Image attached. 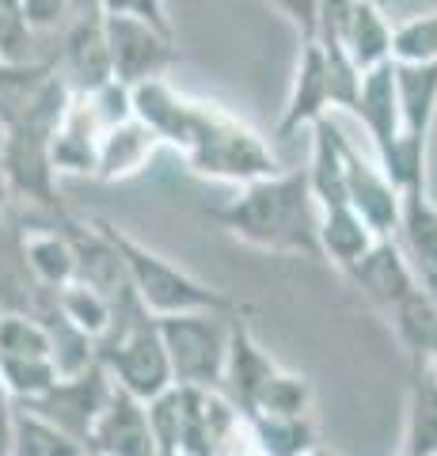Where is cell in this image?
I'll return each instance as SVG.
<instances>
[{
	"mask_svg": "<svg viewBox=\"0 0 437 456\" xmlns=\"http://www.w3.org/2000/svg\"><path fill=\"white\" fill-rule=\"evenodd\" d=\"M0 395H4V388H0Z\"/></svg>",
	"mask_w": 437,
	"mask_h": 456,
	"instance_id": "f6af8a7d",
	"label": "cell"
},
{
	"mask_svg": "<svg viewBox=\"0 0 437 456\" xmlns=\"http://www.w3.org/2000/svg\"><path fill=\"white\" fill-rule=\"evenodd\" d=\"M58 380L53 358H0V388L12 403H31Z\"/></svg>",
	"mask_w": 437,
	"mask_h": 456,
	"instance_id": "4dcf8cb0",
	"label": "cell"
},
{
	"mask_svg": "<svg viewBox=\"0 0 437 456\" xmlns=\"http://www.w3.org/2000/svg\"><path fill=\"white\" fill-rule=\"evenodd\" d=\"M20 263L38 289L58 293L69 281H77V248L58 221L50 228H27L20 236Z\"/></svg>",
	"mask_w": 437,
	"mask_h": 456,
	"instance_id": "d6986e66",
	"label": "cell"
},
{
	"mask_svg": "<svg viewBox=\"0 0 437 456\" xmlns=\"http://www.w3.org/2000/svg\"><path fill=\"white\" fill-rule=\"evenodd\" d=\"M92 224L100 228L107 236V244L118 251L125 281H130L134 297L152 312V316H179V312H239V305L229 293L214 289V285H206L202 278H194L190 270L164 259L160 251L141 244L137 236H130L115 221L92 217Z\"/></svg>",
	"mask_w": 437,
	"mask_h": 456,
	"instance_id": "277c9868",
	"label": "cell"
},
{
	"mask_svg": "<svg viewBox=\"0 0 437 456\" xmlns=\"http://www.w3.org/2000/svg\"><path fill=\"white\" fill-rule=\"evenodd\" d=\"M422 365H426V369H430V373H433V380H437V350H433V354H430V358H426V362H422Z\"/></svg>",
	"mask_w": 437,
	"mask_h": 456,
	"instance_id": "f35d334b",
	"label": "cell"
},
{
	"mask_svg": "<svg viewBox=\"0 0 437 456\" xmlns=\"http://www.w3.org/2000/svg\"><path fill=\"white\" fill-rule=\"evenodd\" d=\"M354 118L365 126V137L373 145L376 164L388 156L392 141H396L400 130V99H396V61H384L361 73V88L354 99Z\"/></svg>",
	"mask_w": 437,
	"mask_h": 456,
	"instance_id": "e0dca14e",
	"label": "cell"
},
{
	"mask_svg": "<svg viewBox=\"0 0 437 456\" xmlns=\"http://www.w3.org/2000/svg\"><path fill=\"white\" fill-rule=\"evenodd\" d=\"M35 27L27 23L23 0H0V61H27Z\"/></svg>",
	"mask_w": 437,
	"mask_h": 456,
	"instance_id": "d6a6232c",
	"label": "cell"
},
{
	"mask_svg": "<svg viewBox=\"0 0 437 456\" xmlns=\"http://www.w3.org/2000/svg\"><path fill=\"white\" fill-rule=\"evenodd\" d=\"M27 23L35 31H53V27H65L73 16V0H23Z\"/></svg>",
	"mask_w": 437,
	"mask_h": 456,
	"instance_id": "d590c367",
	"label": "cell"
},
{
	"mask_svg": "<svg viewBox=\"0 0 437 456\" xmlns=\"http://www.w3.org/2000/svg\"><path fill=\"white\" fill-rule=\"evenodd\" d=\"M343 274L354 281L358 289L369 297L380 312H384V316L403 301L407 293L418 289V274H415L411 259L403 255L396 236H392V240H376V244L365 251L350 270H343Z\"/></svg>",
	"mask_w": 437,
	"mask_h": 456,
	"instance_id": "2e32d148",
	"label": "cell"
},
{
	"mask_svg": "<svg viewBox=\"0 0 437 456\" xmlns=\"http://www.w3.org/2000/svg\"><path fill=\"white\" fill-rule=\"evenodd\" d=\"M343 175H346V198H350V206L361 213V221L369 224L380 240L396 236L403 194L396 191V183L384 175L376 156H365L350 137H343Z\"/></svg>",
	"mask_w": 437,
	"mask_h": 456,
	"instance_id": "7c38bea8",
	"label": "cell"
},
{
	"mask_svg": "<svg viewBox=\"0 0 437 456\" xmlns=\"http://www.w3.org/2000/svg\"><path fill=\"white\" fill-rule=\"evenodd\" d=\"M58 73L73 88V95H92L115 80L103 16H73L65 23V38L58 50Z\"/></svg>",
	"mask_w": 437,
	"mask_h": 456,
	"instance_id": "4fadbf2b",
	"label": "cell"
},
{
	"mask_svg": "<svg viewBox=\"0 0 437 456\" xmlns=\"http://www.w3.org/2000/svg\"><path fill=\"white\" fill-rule=\"evenodd\" d=\"M69 103H73V88L61 80V73H53L35 103L23 114H16L4 126V134H0V175L8 183V194L53 213V217L65 213V202L58 191V171H53V160H50V145Z\"/></svg>",
	"mask_w": 437,
	"mask_h": 456,
	"instance_id": "3957f363",
	"label": "cell"
},
{
	"mask_svg": "<svg viewBox=\"0 0 437 456\" xmlns=\"http://www.w3.org/2000/svg\"><path fill=\"white\" fill-rule=\"evenodd\" d=\"M251 437L263 456H308L320 437L316 426L308 415H293V419H278V415H244Z\"/></svg>",
	"mask_w": 437,
	"mask_h": 456,
	"instance_id": "d4e9b609",
	"label": "cell"
},
{
	"mask_svg": "<svg viewBox=\"0 0 437 456\" xmlns=\"http://www.w3.org/2000/svg\"><path fill=\"white\" fill-rule=\"evenodd\" d=\"M407 456H437V380L426 365L411 369V392H407V426L403 445Z\"/></svg>",
	"mask_w": 437,
	"mask_h": 456,
	"instance_id": "603a6c76",
	"label": "cell"
},
{
	"mask_svg": "<svg viewBox=\"0 0 437 456\" xmlns=\"http://www.w3.org/2000/svg\"><path fill=\"white\" fill-rule=\"evenodd\" d=\"M376 4H384V8H388V4H392V0H376Z\"/></svg>",
	"mask_w": 437,
	"mask_h": 456,
	"instance_id": "60d3db41",
	"label": "cell"
},
{
	"mask_svg": "<svg viewBox=\"0 0 437 456\" xmlns=\"http://www.w3.org/2000/svg\"><path fill=\"white\" fill-rule=\"evenodd\" d=\"M392 61L426 65L437 61V12H422L392 27Z\"/></svg>",
	"mask_w": 437,
	"mask_h": 456,
	"instance_id": "1f68e13d",
	"label": "cell"
},
{
	"mask_svg": "<svg viewBox=\"0 0 437 456\" xmlns=\"http://www.w3.org/2000/svg\"><path fill=\"white\" fill-rule=\"evenodd\" d=\"M278 373H281V365L271 358V350L255 338L251 323L244 320V312H236L232 327H229V354H224L221 392L229 395V403L244 415V411H251V403L259 399V392Z\"/></svg>",
	"mask_w": 437,
	"mask_h": 456,
	"instance_id": "5bb4252c",
	"label": "cell"
},
{
	"mask_svg": "<svg viewBox=\"0 0 437 456\" xmlns=\"http://www.w3.org/2000/svg\"><path fill=\"white\" fill-rule=\"evenodd\" d=\"M164 145L160 137L149 130L141 118H122L115 122L110 130H103L100 137V160H95V175L100 183H125L141 175V171L149 167V160L157 156Z\"/></svg>",
	"mask_w": 437,
	"mask_h": 456,
	"instance_id": "ac0fdd59",
	"label": "cell"
},
{
	"mask_svg": "<svg viewBox=\"0 0 437 456\" xmlns=\"http://www.w3.org/2000/svg\"><path fill=\"white\" fill-rule=\"evenodd\" d=\"M232 316L236 312H179V316H157L175 384L221 388Z\"/></svg>",
	"mask_w": 437,
	"mask_h": 456,
	"instance_id": "ba28073f",
	"label": "cell"
},
{
	"mask_svg": "<svg viewBox=\"0 0 437 456\" xmlns=\"http://www.w3.org/2000/svg\"><path fill=\"white\" fill-rule=\"evenodd\" d=\"M53 305H58L65 323H73L77 331L88 335L92 342L110 327V312H115V301H110L107 293L92 289L88 281H69L65 289L53 293Z\"/></svg>",
	"mask_w": 437,
	"mask_h": 456,
	"instance_id": "83f0119b",
	"label": "cell"
},
{
	"mask_svg": "<svg viewBox=\"0 0 437 456\" xmlns=\"http://www.w3.org/2000/svg\"><path fill=\"white\" fill-rule=\"evenodd\" d=\"M388 320H392V327H396V338L407 350L411 365H422L437 350V305L426 297L422 285L415 293H407L403 301L388 312Z\"/></svg>",
	"mask_w": 437,
	"mask_h": 456,
	"instance_id": "cb8c5ba5",
	"label": "cell"
},
{
	"mask_svg": "<svg viewBox=\"0 0 437 456\" xmlns=\"http://www.w3.org/2000/svg\"><path fill=\"white\" fill-rule=\"evenodd\" d=\"M271 4H274L278 16L297 31V42H312L316 38L323 0H271Z\"/></svg>",
	"mask_w": 437,
	"mask_h": 456,
	"instance_id": "e575fe53",
	"label": "cell"
},
{
	"mask_svg": "<svg viewBox=\"0 0 437 456\" xmlns=\"http://www.w3.org/2000/svg\"><path fill=\"white\" fill-rule=\"evenodd\" d=\"M392 27L388 8L376 0H323L316 35H331L358 73H369L392 61Z\"/></svg>",
	"mask_w": 437,
	"mask_h": 456,
	"instance_id": "9c48e42d",
	"label": "cell"
},
{
	"mask_svg": "<svg viewBox=\"0 0 437 456\" xmlns=\"http://www.w3.org/2000/svg\"><path fill=\"white\" fill-rule=\"evenodd\" d=\"M103 16H125V20H141L157 31H172V20H167V4L164 0H103Z\"/></svg>",
	"mask_w": 437,
	"mask_h": 456,
	"instance_id": "836d02e7",
	"label": "cell"
},
{
	"mask_svg": "<svg viewBox=\"0 0 437 456\" xmlns=\"http://www.w3.org/2000/svg\"><path fill=\"white\" fill-rule=\"evenodd\" d=\"M358 88H361V73L331 35H316L312 42H301L289 99L281 107L274 137L286 141L293 134H301L304 126L312 130L331 110H354Z\"/></svg>",
	"mask_w": 437,
	"mask_h": 456,
	"instance_id": "8992f818",
	"label": "cell"
},
{
	"mask_svg": "<svg viewBox=\"0 0 437 456\" xmlns=\"http://www.w3.org/2000/svg\"><path fill=\"white\" fill-rule=\"evenodd\" d=\"M0 134H4V126H0Z\"/></svg>",
	"mask_w": 437,
	"mask_h": 456,
	"instance_id": "ee69618b",
	"label": "cell"
},
{
	"mask_svg": "<svg viewBox=\"0 0 437 456\" xmlns=\"http://www.w3.org/2000/svg\"><path fill=\"white\" fill-rule=\"evenodd\" d=\"M396 240H400L403 255L411 259L415 274L418 270H437V206L430 198V187L403 194Z\"/></svg>",
	"mask_w": 437,
	"mask_h": 456,
	"instance_id": "7402d4cb",
	"label": "cell"
},
{
	"mask_svg": "<svg viewBox=\"0 0 437 456\" xmlns=\"http://www.w3.org/2000/svg\"><path fill=\"white\" fill-rule=\"evenodd\" d=\"M95 358L107 369V377L115 380V388L137 395L141 403L157 399L175 384L157 316L137 301L134 289L115 297L110 327L95 338Z\"/></svg>",
	"mask_w": 437,
	"mask_h": 456,
	"instance_id": "5b68a950",
	"label": "cell"
},
{
	"mask_svg": "<svg viewBox=\"0 0 437 456\" xmlns=\"http://www.w3.org/2000/svg\"><path fill=\"white\" fill-rule=\"evenodd\" d=\"M320 259H328L338 270H350L365 251L376 244V232L361 221V213L354 206H331L320 209Z\"/></svg>",
	"mask_w": 437,
	"mask_h": 456,
	"instance_id": "44dd1931",
	"label": "cell"
},
{
	"mask_svg": "<svg viewBox=\"0 0 437 456\" xmlns=\"http://www.w3.org/2000/svg\"><path fill=\"white\" fill-rule=\"evenodd\" d=\"M396 99H400V130L380 167L396 183L400 194L426 191L430 134L437 118V61H426V65L396 61Z\"/></svg>",
	"mask_w": 437,
	"mask_h": 456,
	"instance_id": "52a82bcc",
	"label": "cell"
},
{
	"mask_svg": "<svg viewBox=\"0 0 437 456\" xmlns=\"http://www.w3.org/2000/svg\"><path fill=\"white\" fill-rule=\"evenodd\" d=\"M100 137L103 126L92 114L88 99L73 95L65 118L58 122V134H53L50 145V160L58 175H95V160H100Z\"/></svg>",
	"mask_w": 437,
	"mask_h": 456,
	"instance_id": "ffe728a7",
	"label": "cell"
},
{
	"mask_svg": "<svg viewBox=\"0 0 437 456\" xmlns=\"http://www.w3.org/2000/svg\"><path fill=\"white\" fill-rule=\"evenodd\" d=\"M12 422H16V403L0 395V456H12Z\"/></svg>",
	"mask_w": 437,
	"mask_h": 456,
	"instance_id": "8d00e7d4",
	"label": "cell"
},
{
	"mask_svg": "<svg viewBox=\"0 0 437 456\" xmlns=\"http://www.w3.org/2000/svg\"><path fill=\"white\" fill-rule=\"evenodd\" d=\"M209 213L221 221L224 232L247 248L320 259V209L304 167H281L274 175L247 183L236 191L232 202Z\"/></svg>",
	"mask_w": 437,
	"mask_h": 456,
	"instance_id": "6da1fadb",
	"label": "cell"
},
{
	"mask_svg": "<svg viewBox=\"0 0 437 456\" xmlns=\"http://www.w3.org/2000/svg\"><path fill=\"white\" fill-rule=\"evenodd\" d=\"M308 411H312V384H308V377L281 369V373L266 384V388L259 392V399L251 403V411H244V415L293 419V415H308Z\"/></svg>",
	"mask_w": 437,
	"mask_h": 456,
	"instance_id": "f546056e",
	"label": "cell"
},
{
	"mask_svg": "<svg viewBox=\"0 0 437 456\" xmlns=\"http://www.w3.org/2000/svg\"><path fill=\"white\" fill-rule=\"evenodd\" d=\"M103 31H107L115 80L125 84V88H137L145 80L172 73V65L179 57L175 35L157 31V27H149L141 20H125V16H103Z\"/></svg>",
	"mask_w": 437,
	"mask_h": 456,
	"instance_id": "8fae6325",
	"label": "cell"
},
{
	"mask_svg": "<svg viewBox=\"0 0 437 456\" xmlns=\"http://www.w3.org/2000/svg\"><path fill=\"white\" fill-rule=\"evenodd\" d=\"M84 456H100V452H84Z\"/></svg>",
	"mask_w": 437,
	"mask_h": 456,
	"instance_id": "b9f144b4",
	"label": "cell"
},
{
	"mask_svg": "<svg viewBox=\"0 0 437 456\" xmlns=\"http://www.w3.org/2000/svg\"><path fill=\"white\" fill-rule=\"evenodd\" d=\"M308 456H335V452H331V449H323V445H316V449L308 452Z\"/></svg>",
	"mask_w": 437,
	"mask_h": 456,
	"instance_id": "ab89813d",
	"label": "cell"
},
{
	"mask_svg": "<svg viewBox=\"0 0 437 456\" xmlns=\"http://www.w3.org/2000/svg\"><path fill=\"white\" fill-rule=\"evenodd\" d=\"M164 145L175 149L194 175L232 183V187H247V183L281 171L278 156L255 126H247L239 114L214 103V99L182 95L179 118L167 130Z\"/></svg>",
	"mask_w": 437,
	"mask_h": 456,
	"instance_id": "7a4b0ae2",
	"label": "cell"
},
{
	"mask_svg": "<svg viewBox=\"0 0 437 456\" xmlns=\"http://www.w3.org/2000/svg\"><path fill=\"white\" fill-rule=\"evenodd\" d=\"M88 449L77 437H69L61 426L42 419L38 411L16 403V422H12V456H84Z\"/></svg>",
	"mask_w": 437,
	"mask_h": 456,
	"instance_id": "4316f807",
	"label": "cell"
},
{
	"mask_svg": "<svg viewBox=\"0 0 437 456\" xmlns=\"http://www.w3.org/2000/svg\"><path fill=\"white\" fill-rule=\"evenodd\" d=\"M84 449L100 456H160L149 426V407L137 395L115 388L103 415L95 419L88 441H84Z\"/></svg>",
	"mask_w": 437,
	"mask_h": 456,
	"instance_id": "9a60e30c",
	"label": "cell"
},
{
	"mask_svg": "<svg viewBox=\"0 0 437 456\" xmlns=\"http://www.w3.org/2000/svg\"><path fill=\"white\" fill-rule=\"evenodd\" d=\"M53 73H58V61H38V57L0 61V126H8L16 114L31 107Z\"/></svg>",
	"mask_w": 437,
	"mask_h": 456,
	"instance_id": "484cf974",
	"label": "cell"
},
{
	"mask_svg": "<svg viewBox=\"0 0 437 456\" xmlns=\"http://www.w3.org/2000/svg\"><path fill=\"white\" fill-rule=\"evenodd\" d=\"M110 392H115V380L107 377V369L100 365V358H95L88 369H80V373H73V377H58L38 399L20 403V407L38 411L42 419L61 426L69 437H77L84 445L88 434H92V426H95V419L103 415Z\"/></svg>",
	"mask_w": 437,
	"mask_h": 456,
	"instance_id": "30bf717a",
	"label": "cell"
},
{
	"mask_svg": "<svg viewBox=\"0 0 437 456\" xmlns=\"http://www.w3.org/2000/svg\"><path fill=\"white\" fill-rule=\"evenodd\" d=\"M0 358H53L50 327L35 312H0Z\"/></svg>",
	"mask_w": 437,
	"mask_h": 456,
	"instance_id": "f1b7e54d",
	"label": "cell"
},
{
	"mask_svg": "<svg viewBox=\"0 0 437 456\" xmlns=\"http://www.w3.org/2000/svg\"><path fill=\"white\" fill-rule=\"evenodd\" d=\"M396 456H407V452H396Z\"/></svg>",
	"mask_w": 437,
	"mask_h": 456,
	"instance_id": "7bdbcfd3",
	"label": "cell"
},
{
	"mask_svg": "<svg viewBox=\"0 0 437 456\" xmlns=\"http://www.w3.org/2000/svg\"><path fill=\"white\" fill-rule=\"evenodd\" d=\"M73 16H103V0H73Z\"/></svg>",
	"mask_w": 437,
	"mask_h": 456,
	"instance_id": "74e56055",
	"label": "cell"
}]
</instances>
